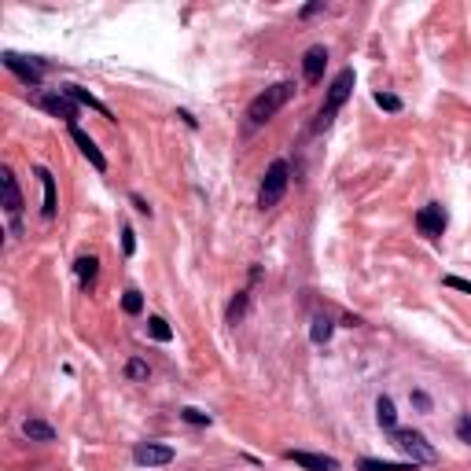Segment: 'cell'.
Returning <instances> with one entry per match:
<instances>
[{
    "mask_svg": "<svg viewBox=\"0 0 471 471\" xmlns=\"http://www.w3.org/2000/svg\"><path fill=\"white\" fill-rule=\"evenodd\" d=\"M291 96H295V82H277L272 88H265V93H258L251 100V107H247V122H251V125H265Z\"/></svg>",
    "mask_w": 471,
    "mask_h": 471,
    "instance_id": "obj_1",
    "label": "cell"
},
{
    "mask_svg": "<svg viewBox=\"0 0 471 471\" xmlns=\"http://www.w3.org/2000/svg\"><path fill=\"white\" fill-rule=\"evenodd\" d=\"M353 82H357V77H353V70H339V74H335V82L328 85V96H324V107H321V114H317V125H313L317 133H324V129L335 122L339 107H343V103L350 100V93H353Z\"/></svg>",
    "mask_w": 471,
    "mask_h": 471,
    "instance_id": "obj_2",
    "label": "cell"
},
{
    "mask_svg": "<svg viewBox=\"0 0 471 471\" xmlns=\"http://www.w3.org/2000/svg\"><path fill=\"white\" fill-rule=\"evenodd\" d=\"M287 180H291V169H287L284 159H277L265 169V180H261V188H258V206H261V210H272V206L284 199Z\"/></svg>",
    "mask_w": 471,
    "mask_h": 471,
    "instance_id": "obj_3",
    "label": "cell"
},
{
    "mask_svg": "<svg viewBox=\"0 0 471 471\" xmlns=\"http://www.w3.org/2000/svg\"><path fill=\"white\" fill-rule=\"evenodd\" d=\"M394 446L409 456V461L420 468V464H435L438 461V453H435V446L420 435V431H409V427H394Z\"/></svg>",
    "mask_w": 471,
    "mask_h": 471,
    "instance_id": "obj_4",
    "label": "cell"
},
{
    "mask_svg": "<svg viewBox=\"0 0 471 471\" xmlns=\"http://www.w3.org/2000/svg\"><path fill=\"white\" fill-rule=\"evenodd\" d=\"M133 461L140 468H162V464L173 461V446H162V442H137Z\"/></svg>",
    "mask_w": 471,
    "mask_h": 471,
    "instance_id": "obj_5",
    "label": "cell"
},
{
    "mask_svg": "<svg viewBox=\"0 0 471 471\" xmlns=\"http://www.w3.org/2000/svg\"><path fill=\"white\" fill-rule=\"evenodd\" d=\"M416 229H420V235H427V240H438L442 232H446V210H442L438 203H427L420 214H416Z\"/></svg>",
    "mask_w": 471,
    "mask_h": 471,
    "instance_id": "obj_6",
    "label": "cell"
},
{
    "mask_svg": "<svg viewBox=\"0 0 471 471\" xmlns=\"http://www.w3.org/2000/svg\"><path fill=\"white\" fill-rule=\"evenodd\" d=\"M284 456H287V461H295L298 468H306V471H339V461H335V456H324V453H302V449H287Z\"/></svg>",
    "mask_w": 471,
    "mask_h": 471,
    "instance_id": "obj_7",
    "label": "cell"
},
{
    "mask_svg": "<svg viewBox=\"0 0 471 471\" xmlns=\"http://www.w3.org/2000/svg\"><path fill=\"white\" fill-rule=\"evenodd\" d=\"M0 188H4V210L11 214V221H19L22 214V192H19V180L11 169H0Z\"/></svg>",
    "mask_w": 471,
    "mask_h": 471,
    "instance_id": "obj_8",
    "label": "cell"
},
{
    "mask_svg": "<svg viewBox=\"0 0 471 471\" xmlns=\"http://www.w3.org/2000/svg\"><path fill=\"white\" fill-rule=\"evenodd\" d=\"M4 67L11 70V74H19L26 85H41V63H26L22 56H15V52H4Z\"/></svg>",
    "mask_w": 471,
    "mask_h": 471,
    "instance_id": "obj_9",
    "label": "cell"
},
{
    "mask_svg": "<svg viewBox=\"0 0 471 471\" xmlns=\"http://www.w3.org/2000/svg\"><path fill=\"white\" fill-rule=\"evenodd\" d=\"M324 63H328V48L324 45H313L306 56H302V77L309 85H317L321 77H324Z\"/></svg>",
    "mask_w": 471,
    "mask_h": 471,
    "instance_id": "obj_10",
    "label": "cell"
},
{
    "mask_svg": "<svg viewBox=\"0 0 471 471\" xmlns=\"http://www.w3.org/2000/svg\"><path fill=\"white\" fill-rule=\"evenodd\" d=\"M41 107H45L48 114L63 118V122H70V129H74V122H77V107H74V100H70V96H63V93H48V96H41Z\"/></svg>",
    "mask_w": 471,
    "mask_h": 471,
    "instance_id": "obj_11",
    "label": "cell"
},
{
    "mask_svg": "<svg viewBox=\"0 0 471 471\" xmlns=\"http://www.w3.org/2000/svg\"><path fill=\"white\" fill-rule=\"evenodd\" d=\"M70 137H74V144H77V148H82V155H85V159L93 162V169H100V173H107V159H103V151L96 148V140L88 137V133H82L77 125L70 129Z\"/></svg>",
    "mask_w": 471,
    "mask_h": 471,
    "instance_id": "obj_12",
    "label": "cell"
},
{
    "mask_svg": "<svg viewBox=\"0 0 471 471\" xmlns=\"http://www.w3.org/2000/svg\"><path fill=\"white\" fill-rule=\"evenodd\" d=\"M63 96H70L74 103H85V107H93V111H100L103 118H114L111 114V107H107V103H100L93 93H85V88L82 85H63Z\"/></svg>",
    "mask_w": 471,
    "mask_h": 471,
    "instance_id": "obj_13",
    "label": "cell"
},
{
    "mask_svg": "<svg viewBox=\"0 0 471 471\" xmlns=\"http://www.w3.org/2000/svg\"><path fill=\"white\" fill-rule=\"evenodd\" d=\"M74 272H77V284H82L85 291H93L96 272H100V261H96L93 254H85V258H77V261H74Z\"/></svg>",
    "mask_w": 471,
    "mask_h": 471,
    "instance_id": "obj_14",
    "label": "cell"
},
{
    "mask_svg": "<svg viewBox=\"0 0 471 471\" xmlns=\"http://www.w3.org/2000/svg\"><path fill=\"white\" fill-rule=\"evenodd\" d=\"M37 177H41V188H45V206H41V214L45 217H56V177H52L48 173V169L45 166H37Z\"/></svg>",
    "mask_w": 471,
    "mask_h": 471,
    "instance_id": "obj_15",
    "label": "cell"
},
{
    "mask_svg": "<svg viewBox=\"0 0 471 471\" xmlns=\"http://www.w3.org/2000/svg\"><path fill=\"white\" fill-rule=\"evenodd\" d=\"M357 468L361 471H416L412 461H376V456H364Z\"/></svg>",
    "mask_w": 471,
    "mask_h": 471,
    "instance_id": "obj_16",
    "label": "cell"
},
{
    "mask_svg": "<svg viewBox=\"0 0 471 471\" xmlns=\"http://www.w3.org/2000/svg\"><path fill=\"white\" fill-rule=\"evenodd\" d=\"M22 435L30 442H56V427L45 424V420H26L22 424Z\"/></svg>",
    "mask_w": 471,
    "mask_h": 471,
    "instance_id": "obj_17",
    "label": "cell"
},
{
    "mask_svg": "<svg viewBox=\"0 0 471 471\" xmlns=\"http://www.w3.org/2000/svg\"><path fill=\"white\" fill-rule=\"evenodd\" d=\"M376 424L387 427V431H394L398 412H394V401H390V398H379V401H376Z\"/></svg>",
    "mask_w": 471,
    "mask_h": 471,
    "instance_id": "obj_18",
    "label": "cell"
},
{
    "mask_svg": "<svg viewBox=\"0 0 471 471\" xmlns=\"http://www.w3.org/2000/svg\"><path fill=\"white\" fill-rule=\"evenodd\" d=\"M332 332H335V324H332L328 317H313L309 339H313V343H317V346H324V343H328V339H332Z\"/></svg>",
    "mask_w": 471,
    "mask_h": 471,
    "instance_id": "obj_19",
    "label": "cell"
},
{
    "mask_svg": "<svg viewBox=\"0 0 471 471\" xmlns=\"http://www.w3.org/2000/svg\"><path fill=\"white\" fill-rule=\"evenodd\" d=\"M148 335L155 339V343H169V339H173V328H169L162 317H148Z\"/></svg>",
    "mask_w": 471,
    "mask_h": 471,
    "instance_id": "obj_20",
    "label": "cell"
},
{
    "mask_svg": "<svg viewBox=\"0 0 471 471\" xmlns=\"http://www.w3.org/2000/svg\"><path fill=\"white\" fill-rule=\"evenodd\" d=\"M148 376H151L148 361H140V357H129V361H125V379H133V383H144Z\"/></svg>",
    "mask_w": 471,
    "mask_h": 471,
    "instance_id": "obj_21",
    "label": "cell"
},
{
    "mask_svg": "<svg viewBox=\"0 0 471 471\" xmlns=\"http://www.w3.org/2000/svg\"><path fill=\"white\" fill-rule=\"evenodd\" d=\"M247 302H251V298H247V291H240L229 302V324H240L243 321V313H247Z\"/></svg>",
    "mask_w": 471,
    "mask_h": 471,
    "instance_id": "obj_22",
    "label": "cell"
},
{
    "mask_svg": "<svg viewBox=\"0 0 471 471\" xmlns=\"http://www.w3.org/2000/svg\"><path fill=\"white\" fill-rule=\"evenodd\" d=\"M180 420L185 424H192V427H210V412H203V409H180Z\"/></svg>",
    "mask_w": 471,
    "mask_h": 471,
    "instance_id": "obj_23",
    "label": "cell"
},
{
    "mask_svg": "<svg viewBox=\"0 0 471 471\" xmlns=\"http://www.w3.org/2000/svg\"><path fill=\"white\" fill-rule=\"evenodd\" d=\"M122 309L129 313V317H137V313L144 309V298H140V291H133V287H129V291L122 295Z\"/></svg>",
    "mask_w": 471,
    "mask_h": 471,
    "instance_id": "obj_24",
    "label": "cell"
},
{
    "mask_svg": "<svg viewBox=\"0 0 471 471\" xmlns=\"http://www.w3.org/2000/svg\"><path fill=\"white\" fill-rule=\"evenodd\" d=\"M456 438H461L464 446H471V412H464L461 420H456Z\"/></svg>",
    "mask_w": 471,
    "mask_h": 471,
    "instance_id": "obj_25",
    "label": "cell"
},
{
    "mask_svg": "<svg viewBox=\"0 0 471 471\" xmlns=\"http://www.w3.org/2000/svg\"><path fill=\"white\" fill-rule=\"evenodd\" d=\"M376 103H379L383 111H401V100H398L394 93H376Z\"/></svg>",
    "mask_w": 471,
    "mask_h": 471,
    "instance_id": "obj_26",
    "label": "cell"
},
{
    "mask_svg": "<svg viewBox=\"0 0 471 471\" xmlns=\"http://www.w3.org/2000/svg\"><path fill=\"white\" fill-rule=\"evenodd\" d=\"M122 251H125V258H129V254H133V251H137V232H133V229H129V225L122 229Z\"/></svg>",
    "mask_w": 471,
    "mask_h": 471,
    "instance_id": "obj_27",
    "label": "cell"
},
{
    "mask_svg": "<svg viewBox=\"0 0 471 471\" xmlns=\"http://www.w3.org/2000/svg\"><path fill=\"white\" fill-rule=\"evenodd\" d=\"M442 284H446V287H453V291H464V295H471V280H464V277H446Z\"/></svg>",
    "mask_w": 471,
    "mask_h": 471,
    "instance_id": "obj_28",
    "label": "cell"
},
{
    "mask_svg": "<svg viewBox=\"0 0 471 471\" xmlns=\"http://www.w3.org/2000/svg\"><path fill=\"white\" fill-rule=\"evenodd\" d=\"M412 405H416L420 412H431V398L424 394V390H412Z\"/></svg>",
    "mask_w": 471,
    "mask_h": 471,
    "instance_id": "obj_29",
    "label": "cell"
},
{
    "mask_svg": "<svg viewBox=\"0 0 471 471\" xmlns=\"http://www.w3.org/2000/svg\"><path fill=\"white\" fill-rule=\"evenodd\" d=\"M317 11H324V0H313V4H306V8H302V19H313Z\"/></svg>",
    "mask_w": 471,
    "mask_h": 471,
    "instance_id": "obj_30",
    "label": "cell"
},
{
    "mask_svg": "<svg viewBox=\"0 0 471 471\" xmlns=\"http://www.w3.org/2000/svg\"><path fill=\"white\" fill-rule=\"evenodd\" d=\"M133 206H137V210H140V214H148V217H151V206H148V203H144V199H140V195H133Z\"/></svg>",
    "mask_w": 471,
    "mask_h": 471,
    "instance_id": "obj_31",
    "label": "cell"
},
{
    "mask_svg": "<svg viewBox=\"0 0 471 471\" xmlns=\"http://www.w3.org/2000/svg\"><path fill=\"white\" fill-rule=\"evenodd\" d=\"M177 118H180V122H185V125H192V129H195V118H192L188 111H177Z\"/></svg>",
    "mask_w": 471,
    "mask_h": 471,
    "instance_id": "obj_32",
    "label": "cell"
}]
</instances>
